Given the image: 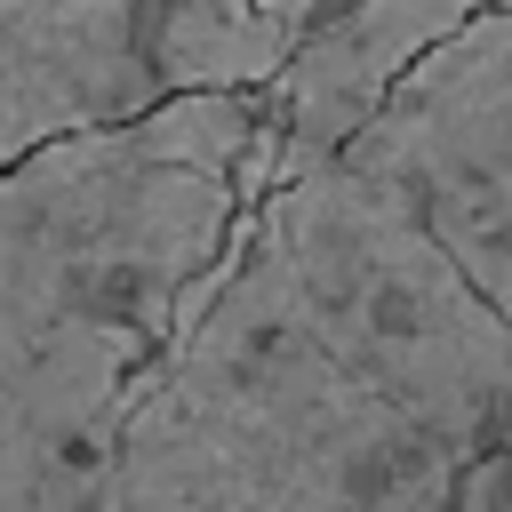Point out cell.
I'll return each mask as SVG.
<instances>
[{"instance_id":"cell-3","label":"cell","mask_w":512,"mask_h":512,"mask_svg":"<svg viewBox=\"0 0 512 512\" xmlns=\"http://www.w3.org/2000/svg\"><path fill=\"white\" fill-rule=\"evenodd\" d=\"M336 160L384 184L456 280L512 320V0L440 32Z\"/></svg>"},{"instance_id":"cell-5","label":"cell","mask_w":512,"mask_h":512,"mask_svg":"<svg viewBox=\"0 0 512 512\" xmlns=\"http://www.w3.org/2000/svg\"><path fill=\"white\" fill-rule=\"evenodd\" d=\"M152 96L144 0H0V160Z\"/></svg>"},{"instance_id":"cell-7","label":"cell","mask_w":512,"mask_h":512,"mask_svg":"<svg viewBox=\"0 0 512 512\" xmlns=\"http://www.w3.org/2000/svg\"><path fill=\"white\" fill-rule=\"evenodd\" d=\"M448 512H512V424L488 432L448 480Z\"/></svg>"},{"instance_id":"cell-2","label":"cell","mask_w":512,"mask_h":512,"mask_svg":"<svg viewBox=\"0 0 512 512\" xmlns=\"http://www.w3.org/2000/svg\"><path fill=\"white\" fill-rule=\"evenodd\" d=\"M248 128L256 88H176L0 160V512H96Z\"/></svg>"},{"instance_id":"cell-1","label":"cell","mask_w":512,"mask_h":512,"mask_svg":"<svg viewBox=\"0 0 512 512\" xmlns=\"http://www.w3.org/2000/svg\"><path fill=\"white\" fill-rule=\"evenodd\" d=\"M504 424L512 320L384 184L320 160L264 184L232 272L136 376L96 512H448Z\"/></svg>"},{"instance_id":"cell-4","label":"cell","mask_w":512,"mask_h":512,"mask_svg":"<svg viewBox=\"0 0 512 512\" xmlns=\"http://www.w3.org/2000/svg\"><path fill=\"white\" fill-rule=\"evenodd\" d=\"M504 8V0H320L288 64L256 88V120L272 144L264 184L304 176L344 152V136L384 104V88L464 16Z\"/></svg>"},{"instance_id":"cell-6","label":"cell","mask_w":512,"mask_h":512,"mask_svg":"<svg viewBox=\"0 0 512 512\" xmlns=\"http://www.w3.org/2000/svg\"><path fill=\"white\" fill-rule=\"evenodd\" d=\"M320 0H144V64L176 88H264Z\"/></svg>"}]
</instances>
